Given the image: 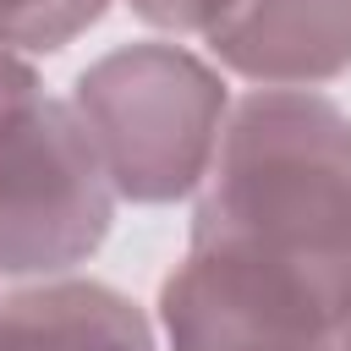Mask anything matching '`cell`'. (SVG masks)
Returning <instances> with one entry per match:
<instances>
[{
    "mask_svg": "<svg viewBox=\"0 0 351 351\" xmlns=\"http://www.w3.org/2000/svg\"><path fill=\"white\" fill-rule=\"evenodd\" d=\"M186 252L274 285L340 340L351 324V115L313 88L236 99L192 203Z\"/></svg>",
    "mask_w": 351,
    "mask_h": 351,
    "instance_id": "obj_1",
    "label": "cell"
},
{
    "mask_svg": "<svg viewBox=\"0 0 351 351\" xmlns=\"http://www.w3.org/2000/svg\"><path fill=\"white\" fill-rule=\"evenodd\" d=\"M71 110L88 126L115 197L176 203L192 197L214 165L230 88L186 44L137 38L77 71Z\"/></svg>",
    "mask_w": 351,
    "mask_h": 351,
    "instance_id": "obj_2",
    "label": "cell"
},
{
    "mask_svg": "<svg viewBox=\"0 0 351 351\" xmlns=\"http://www.w3.org/2000/svg\"><path fill=\"white\" fill-rule=\"evenodd\" d=\"M115 186L71 99L44 88L0 110V280H55L115 225Z\"/></svg>",
    "mask_w": 351,
    "mask_h": 351,
    "instance_id": "obj_3",
    "label": "cell"
},
{
    "mask_svg": "<svg viewBox=\"0 0 351 351\" xmlns=\"http://www.w3.org/2000/svg\"><path fill=\"white\" fill-rule=\"evenodd\" d=\"M165 351H340L335 329L274 285L186 252L159 285Z\"/></svg>",
    "mask_w": 351,
    "mask_h": 351,
    "instance_id": "obj_4",
    "label": "cell"
},
{
    "mask_svg": "<svg viewBox=\"0 0 351 351\" xmlns=\"http://www.w3.org/2000/svg\"><path fill=\"white\" fill-rule=\"evenodd\" d=\"M203 44L258 88H318L351 71V0H236Z\"/></svg>",
    "mask_w": 351,
    "mask_h": 351,
    "instance_id": "obj_5",
    "label": "cell"
},
{
    "mask_svg": "<svg viewBox=\"0 0 351 351\" xmlns=\"http://www.w3.org/2000/svg\"><path fill=\"white\" fill-rule=\"evenodd\" d=\"M0 351H165L154 318L115 285L55 274L0 296Z\"/></svg>",
    "mask_w": 351,
    "mask_h": 351,
    "instance_id": "obj_6",
    "label": "cell"
},
{
    "mask_svg": "<svg viewBox=\"0 0 351 351\" xmlns=\"http://www.w3.org/2000/svg\"><path fill=\"white\" fill-rule=\"evenodd\" d=\"M110 0H0V49L11 55H49L88 33Z\"/></svg>",
    "mask_w": 351,
    "mask_h": 351,
    "instance_id": "obj_7",
    "label": "cell"
},
{
    "mask_svg": "<svg viewBox=\"0 0 351 351\" xmlns=\"http://www.w3.org/2000/svg\"><path fill=\"white\" fill-rule=\"evenodd\" d=\"M148 27H159V33H208L236 0H126Z\"/></svg>",
    "mask_w": 351,
    "mask_h": 351,
    "instance_id": "obj_8",
    "label": "cell"
},
{
    "mask_svg": "<svg viewBox=\"0 0 351 351\" xmlns=\"http://www.w3.org/2000/svg\"><path fill=\"white\" fill-rule=\"evenodd\" d=\"M27 93H38V71L27 66V55H11V49H0V110L22 104Z\"/></svg>",
    "mask_w": 351,
    "mask_h": 351,
    "instance_id": "obj_9",
    "label": "cell"
},
{
    "mask_svg": "<svg viewBox=\"0 0 351 351\" xmlns=\"http://www.w3.org/2000/svg\"><path fill=\"white\" fill-rule=\"evenodd\" d=\"M340 351H351V324H346V329H340Z\"/></svg>",
    "mask_w": 351,
    "mask_h": 351,
    "instance_id": "obj_10",
    "label": "cell"
}]
</instances>
